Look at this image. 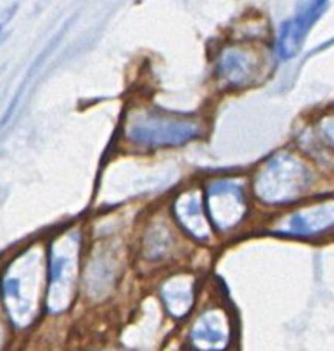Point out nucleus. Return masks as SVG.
<instances>
[{"label": "nucleus", "instance_id": "nucleus-11", "mask_svg": "<svg viewBox=\"0 0 334 351\" xmlns=\"http://www.w3.org/2000/svg\"><path fill=\"white\" fill-rule=\"evenodd\" d=\"M161 298L168 314L182 319L191 312L194 304V280L189 274L170 276L161 287Z\"/></svg>", "mask_w": 334, "mask_h": 351}, {"label": "nucleus", "instance_id": "nucleus-1", "mask_svg": "<svg viewBox=\"0 0 334 351\" xmlns=\"http://www.w3.org/2000/svg\"><path fill=\"white\" fill-rule=\"evenodd\" d=\"M307 165L291 153H278L264 163L254 180L256 195L267 206H283L297 201L312 185Z\"/></svg>", "mask_w": 334, "mask_h": 351}, {"label": "nucleus", "instance_id": "nucleus-14", "mask_svg": "<svg viewBox=\"0 0 334 351\" xmlns=\"http://www.w3.org/2000/svg\"><path fill=\"white\" fill-rule=\"evenodd\" d=\"M319 132H321L326 144L334 149V117H324V119L319 122Z\"/></svg>", "mask_w": 334, "mask_h": 351}, {"label": "nucleus", "instance_id": "nucleus-4", "mask_svg": "<svg viewBox=\"0 0 334 351\" xmlns=\"http://www.w3.org/2000/svg\"><path fill=\"white\" fill-rule=\"evenodd\" d=\"M79 271V235L67 232L51 243L50 283L47 305L51 314H60L71 305Z\"/></svg>", "mask_w": 334, "mask_h": 351}, {"label": "nucleus", "instance_id": "nucleus-13", "mask_svg": "<svg viewBox=\"0 0 334 351\" xmlns=\"http://www.w3.org/2000/svg\"><path fill=\"white\" fill-rule=\"evenodd\" d=\"M143 250L144 256L150 261H158L163 259V257H168V254L174 250V235L167 228V225H163L160 221L151 225L146 237H144Z\"/></svg>", "mask_w": 334, "mask_h": 351}, {"label": "nucleus", "instance_id": "nucleus-12", "mask_svg": "<svg viewBox=\"0 0 334 351\" xmlns=\"http://www.w3.org/2000/svg\"><path fill=\"white\" fill-rule=\"evenodd\" d=\"M115 278V259L108 252H102L93 259L86 271V287L93 297L106 293Z\"/></svg>", "mask_w": 334, "mask_h": 351}, {"label": "nucleus", "instance_id": "nucleus-10", "mask_svg": "<svg viewBox=\"0 0 334 351\" xmlns=\"http://www.w3.org/2000/svg\"><path fill=\"white\" fill-rule=\"evenodd\" d=\"M175 218L180 223L182 228L198 240L209 239V221L206 216L204 206L201 202V195L195 191H187L174 204Z\"/></svg>", "mask_w": 334, "mask_h": 351}, {"label": "nucleus", "instance_id": "nucleus-7", "mask_svg": "<svg viewBox=\"0 0 334 351\" xmlns=\"http://www.w3.org/2000/svg\"><path fill=\"white\" fill-rule=\"evenodd\" d=\"M263 67V55L252 47L230 45L223 48L216 62L219 79L232 88H242L256 81Z\"/></svg>", "mask_w": 334, "mask_h": 351}, {"label": "nucleus", "instance_id": "nucleus-8", "mask_svg": "<svg viewBox=\"0 0 334 351\" xmlns=\"http://www.w3.org/2000/svg\"><path fill=\"white\" fill-rule=\"evenodd\" d=\"M232 339V321L223 308L211 307L195 319L191 343L198 351H225Z\"/></svg>", "mask_w": 334, "mask_h": 351}, {"label": "nucleus", "instance_id": "nucleus-6", "mask_svg": "<svg viewBox=\"0 0 334 351\" xmlns=\"http://www.w3.org/2000/svg\"><path fill=\"white\" fill-rule=\"evenodd\" d=\"M334 228V199L318 202V204L300 208L281 218L273 226V233L287 237H311L322 235Z\"/></svg>", "mask_w": 334, "mask_h": 351}, {"label": "nucleus", "instance_id": "nucleus-2", "mask_svg": "<svg viewBox=\"0 0 334 351\" xmlns=\"http://www.w3.org/2000/svg\"><path fill=\"white\" fill-rule=\"evenodd\" d=\"M43 278V259L38 249L24 252L7 269L3 278V302L10 319L24 328L36 317L40 287Z\"/></svg>", "mask_w": 334, "mask_h": 351}, {"label": "nucleus", "instance_id": "nucleus-3", "mask_svg": "<svg viewBox=\"0 0 334 351\" xmlns=\"http://www.w3.org/2000/svg\"><path fill=\"white\" fill-rule=\"evenodd\" d=\"M123 134L129 143L141 147L182 146L201 134V123L187 117L137 110L127 117Z\"/></svg>", "mask_w": 334, "mask_h": 351}, {"label": "nucleus", "instance_id": "nucleus-5", "mask_svg": "<svg viewBox=\"0 0 334 351\" xmlns=\"http://www.w3.org/2000/svg\"><path fill=\"white\" fill-rule=\"evenodd\" d=\"M206 211L219 232L235 228L247 213V197L242 182L216 180L206 189Z\"/></svg>", "mask_w": 334, "mask_h": 351}, {"label": "nucleus", "instance_id": "nucleus-9", "mask_svg": "<svg viewBox=\"0 0 334 351\" xmlns=\"http://www.w3.org/2000/svg\"><path fill=\"white\" fill-rule=\"evenodd\" d=\"M328 3L326 2H311L304 3L294 17L285 21L280 29V38H278V53L281 58H294L302 48L304 38L311 31L312 24L321 17Z\"/></svg>", "mask_w": 334, "mask_h": 351}]
</instances>
